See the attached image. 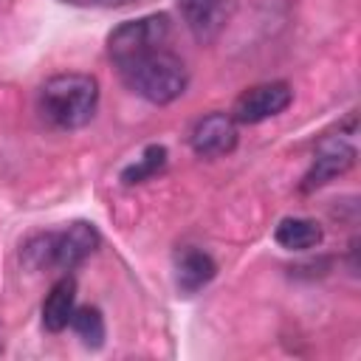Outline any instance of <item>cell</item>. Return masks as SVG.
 Masks as SVG:
<instances>
[{"mask_svg":"<svg viewBox=\"0 0 361 361\" xmlns=\"http://www.w3.org/2000/svg\"><path fill=\"white\" fill-rule=\"evenodd\" d=\"M169 37V14H144L138 20H127L116 25L107 34V54L118 65L124 59H133L138 54H147L152 48H164Z\"/></svg>","mask_w":361,"mask_h":361,"instance_id":"obj_4","label":"cell"},{"mask_svg":"<svg viewBox=\"0 0 361 361\" xmlns=\"http://www.w3.org/2000/svg\"><path fill=\"white\" fill-rule=\"evenodd\" d=\"M164 166H166V147H164V144H149L130 166L121 169V183H124V186L144 183V180H149L152 175H158Z\"/></svg>","mask_w":361,"mask_h":361,"instance_id":"obj_12","label":"cell"},{"mask_svg":"<svg viewBox=\"0 0 361 361\" xmlns=\"http://www.w3.org/2000/svg\"><path fill=\"white\" fill-rule=\"evenodd\" d=\"M189 147L200 158H220L237 147V121L231 113H209L197 118L189 135Z\"/></svg>","mask_w":361,"mask_h":361,"instance_id":"obj_7","label":"cell"},{"mask_svg":"<svg viewBox=\"0 0 361 361\" xmlns=\"http://www.w3.org/2000/svg\"><path fill=\"white\" fill-rule=\"evenodd\" d=\"M135 0H87V6H104V8H118V6H130Z\"/></svg>","mask_w":361,"mask_h":361,"instance_id":"obj_14","label":"cell"},{"mask_svg":"<svg viewBox=\"0 0 361 361\" xmlns=\"http://www.w3.org/2000/svg\"><path fill=\"white\" fill-rule=\"evenodd\" d=\"M274 240L285 251H310L322 243V226L310 217H285L274 228Z\"/></svg>","mask_w":361,"mask_h":361,"instance_id":"obj_11","label":"cell"},{"mask_svg":"<svg viewBox=\"0 0 361 361\" xmlns=\"http://www.w3.org/2000/svg\"><path fill=\"white\" fill-rule=\"evenodd\" d=\"M99 243H102L99 228L87 220H76L62 231H39L28 237L20 257L34 271H42V268L73 271L99 248Z\"/></svg>","mask_w":361,"mask_h":361,"instance_id":"obj_3","label":"cell"},{"mask_svg":"<svg viewBox=\"0 0 361 361\" xmlns=\"http://www.w3.org/2000/svg\"><path fill=\"white\" fill-rule=\"evenodd\" d=\"M178 8L189 34L200 45L214 42L228 20V0H178Z\"/></svg>","mask_w":361,"mask_h":361,"instance_id":"obj_8","label":"cell"},{"mask_svg":"<svg viewBox=\"0 0 361 361\" xmlns=\"http://www.w3.org/2000/svg\"><path fill=\"white\" fill-rule=\"evenodd\" d=\"M62 3H68V6H87V0H62Z\"/></svg>","mask_w":361,"mask_h":361,"instance_id":"obj_15","label":"cell"},{"mask_svg":"<svg viewBox=\"0 0 361 361\" xmlns=\"http://www.w3.org/2000/svg\"><path fill=\"white\" fill-rule=\"evenodd\" d=\"M217 276V262L200 248H183L175 257V285L183 296L203 290Z\"/></svg>","mask_w":361,"mask_h":361,"instance_id":"obj_9","label":"cell"},{"mask_svg":"<svg viewBox=\"0 0 361 361\" xmlns=\"http://www.w3.org/2000/svg\"><path fill=\"white\" fill-rule=\"evenodd\" d=\"M37 107L51 127L79 130L96 116L99 82L90 73H56L39 87Z\"/></svg>","mask_w":361,"mask_h":361,"instance_id":"obj_2","label":"cell"},{"mask_svg":"<svg viewBox=\"0 0 361 361\" xmlns=\"http://www.w3.org/2000/svg\"><path fill=\"white\" fill-rule=\"evenodd\" d=\"M290 102H293V90L288 82H262L240 93V99L234 102L231 118L237 124H259L288 110Z\"/></svg>","mask_w":361,"mask_h":361,"instance_id":"obj_5","label":"cell"},{"mask_svg":"<svg viewBox=\"0 0 361 361\" xmlns=\"http://www.w3.org/2000/svg\"><path fill=\"white\" fill-rule=\"evenodd\" d=\"M73 307H76V282H73V276L65 274L51 285V290L42 302V327L48 333H62L71 324Z\"/></svg>","mask_w":361,"mask_h":361,"instance_id":"obj_10","label":"cell"},{"mask_svg":"<svg viewBox=\"0 0 361 361\" xmlns=\"http://www.w3.org/2000/svg\"><path fill=\"white\" fill-rule=\"evenodd\" d=\"M353 164H355V147L350 141H344V138H327V141L319 144L316 158H313L310 169L305 172L299 189L302 192H316L324 183H330L333 178L344 175Z\"/></svg>","mask_w":361,"mask_h":361,"instance_id":"obj_6","label":"cell"},{"mask_svg":"<svg viewBox=\"0 0 361 361\" xmlns=\"http://www.w3.org/2000/svg\"><path fill=\"white\" fill-rule=\"evenodd\" d=\"M121 82L149 104H169L186 93L189 71L180 56L166 48H152L116 65Z\"/></svg>","mask_w":361,"mask_h":361,"instance_id":"obj_1","label":"cell"},{"mask_svg":"<svg viewBox=\"0 0 361 361\" xmlns=\"http://www.w3.org/2000/svg\"><path fill=\"white\" fill-rule=\"evenodd\" d=\"M87 350H99L104 344V319H102V310L93 307V305H82V307H73V316H71V324H68Z\"/></svg>","mask_w":361,"mask_h":361,"instance_id":"obj_13","label":"cell"}]
</instances>
